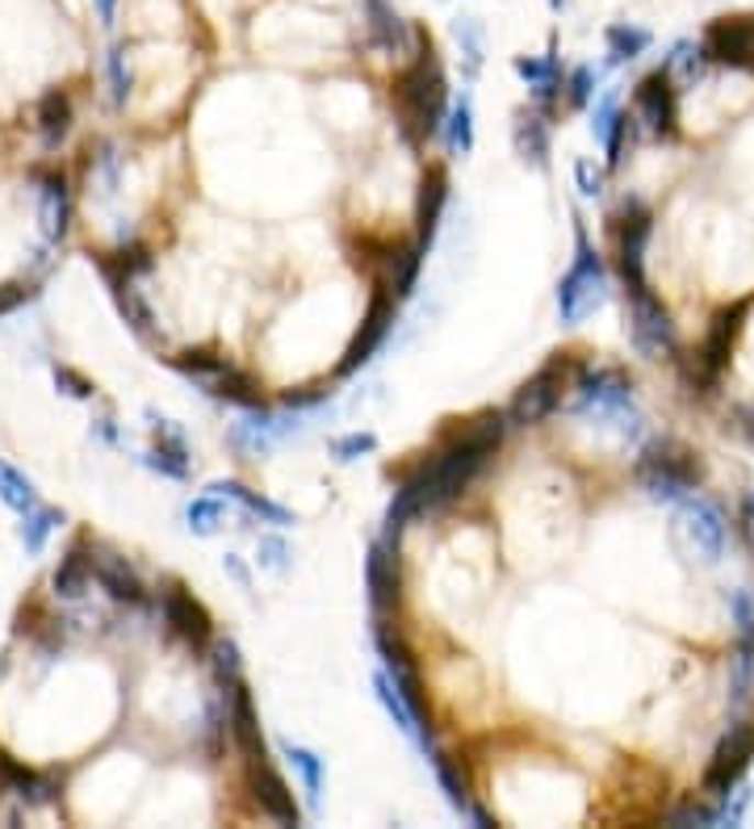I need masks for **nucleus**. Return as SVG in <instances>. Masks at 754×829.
<instances>
[{"label": "nucleus", "mask_w": 754, "mask_h": 829, "mask_svg": "<svg viewBox=\"0 0 754 829\" xmlns=\"http://www.w3.org/2000/svg\"><path fill=\"white\" fill-rule=\"evenodd\" d=\"M415 59L395 76V89H390V101H395V113L402 122V135L411 143H428L432 135L444 131V117H448V80H444L441 55L432 38L415 30Z\"/></svg>", "instance_id": "f257e3e1"}, {"label": "nucleus", "mask_w": 754, "mask_h": 829, "mask_svg": "<svg viewBox=\"0 0 754 829\" xmlns=\"http://www.w3.org/2000/svg\"><path fill=\"white\" fill-rule=\"evenodd\" d=\"M633 478L654 503H684L705 486V461L679 440H650L633 461Z\"/></svg>", "instance_id": "f03ea898"}, {"label": "nucleus", "mask_w": 754, "mask_h": 829, "mask_svg": "<svg viewBox=\"0 0 754 829\" xmlns=\"http://www.w3.org/2000/svg\"><path fill=\"white\" fill-rule=\"evenodd\" d=\"M751 311H754V293H746V298H738V302H730V306H721V311L712 314L700 348H696L691 360L684 365V381L691 385V394H696V390H700V394H712L717 381L725 378V369H730V360H733V344L742 336V323L751 318Z\"/></svg>", "instance_id": "7ed1b4c3"}, {"label": "nucleus", "mask_w": 754, "mask_h": 829, "mask_svg": "<svg viewBox=\"0 0 754 829\" xmlns=\"http://www.w3.org/2000/svg\"><path fill=\"white\" fill-rule=\"evenodd\" d=\"M603 285H608L603 260L596 256V247H591V239H587V231L575 226V265H570L566 277L557 281V318H562V323L587 318V314L603 302Z\"/></svg>", "instance_id": "20e7f679"}, {"label": "nucleus", "mask_w": 754, "mask_h": 829, "mask_svg": "<svg viewBox=\"0 0 754 829\" xmlns=\"http://www.w3.org/2000/svg\"><path fill=\"white\" fill-rule=\"evenodd\" d=\"M570 357L566 352H557L550 365H541L533 378L524 381L515 394H511L508 403V424L511 427H536L545 424L550 415H554L557 406H562V390H566V378H570Z\"/></svg>", "instance_id": "39448f33"}, {"label": "nucleus", "mask_w": 754, "mask_h": 829, "mask_svg": "<svg viewBox=\"0 0 754 829\" xmlns=\"http://www.w3.org/2000/svg\"><path fill=\"white\" fill-rule=\"evenodd\" d=\"M629 293V336L637 344V352L650 360H663L670 352H679V339H675V323H670V311L663 306V298L645 285H633Z\"/></svg>", "instance_id": "423d86ee"}, {"label": "nucleus", "mask_w": 754, "mask_h": 829, "mask_svg": "<svg viewBox=\"0 0 754 829\" xmlns=\"http://www.w3.org/2000/svg\"><path fill=\"white\" fill-rule=\"evenodd\" d=\"M612 235H617V269L624 290L645 285V244L654 235V210L642 198H624L621 210L612 214Z\"/></svg>", "instance_id": "0eeeda50"}, {"label": "nucleus", "mask_w": 754, "mask_h": 829, "mask_svg": "<svg viewBox=\"0 0 754 829\" xmlns=\"http://www.w3.org/2000/svg\"><path fill=\"white\" fill-rule=\"evenodd\" d=\"M395 323H399V293L395 290H374V298H369V311H365V323H361V332L353 336V344L344 348V360H340V378H353V373H361L369 360L381 352V344L390 339V332H395Z\"/></svg>", "instance_id": "6e6552de"}, {"label": "nucleus", "mask_w": 754, "mask_h": 829, "mask_svg": "<svg viewBox=\"0 0 754 829\" xmlns=\"http://www.w3.org/2000/svg\"><path fill=\"white\" fill-rule=\"evenodd\" d=\"M633 122L645 135L675 138V131H679V89H675L666 68H654L633 85Z\"/></svg>", "instance_id": "1a4fd4ad"}, {"label": "nucleus", "mask_w": 754, "mask_h": 829, "mask_svg": "<svg viewBox=\"0 0 754 829\" xmlns=\"http://www.w3.org/2000/svg\"><path fill=\"white\" fill-rule=\"evenodd\" d=\"M575 403L599 415H633V378L612 365H583L575 369Z\"/></svg>", "instance_id": "9d476101"}, {"label": "nucleus", "mask_w": 754, "mask_h": 829, "mask_svg": "<svg viewBox=\"0 0 754 829\" xmlns=\"http://www.w3.org/2000/svg\"><path fill=\"white\" fill-rule=\"evenodd\" d=\"M679 516H684V537H688L691 553L705 561V565H717L730 549V519L725 512L712 503V498H700V494H688L679 503Z\"/></svg>", "instance_id": "9b49d317"}, {"label": "nucleus", "mask_w": 754, "mask_h": 829, "mask_svg": "<svg viewBox=\"0 0 754 829\" xmlns=\"http://www.w3.org/2000/svg\"><path fill=\"white\" fill-rule=\"evenodd\" d=\"M751 759H754V717L733 720L730 729L721 733V741H717L709 766H705V792H709V796L730 792V787L746 775Z\"/></svg>", "instance_id": "f8f14e48"}, {"label": "nucleus", "mask_w": 754, "mask_h": 829, "mask_svg": "<svg viewBox=\"0 0 754 829\" xmlns=\"http://www.w3.org/2000/svg\"><path fill=\"white\" fill-rule=\"evenodd\" d=\"M700 46H705L709 64L754 71V13H742V18H717V22H709Z\"/></svg>", "instance_id": "ddd939ff"}, {"label": "nucleus", "mask_w": 754, "mask_h": 829, "mask_svg": "<svg viewBox=\"0 0 754 829\" xmlns=\"http://www.w3.org/2000/svg\"><path fill=\"white\" fill-rule=\"evenodd\" d=\"M159 616H164V625H168V632L173 637H180L189 650H206L210 641H214V625H210V612L185 591V586H168V591H159Z\"/></svg>", "instance_id": "4468645a"}, {"label": "nucleus", "mask_w": 754, "mask_h": 829, "mask_svg": "<svg viewBox=\"0 0 754 829\" xmlns=\"http://www.w3.org/2000/svg\"><path fill=\"white\" fill-rule=\"evenodd\" d=\"M374 646H377V653H381V666H386V674H390V683L399 687V695L407 699V708H411V713H415V720L423 725L428 708H423L420 671H415V662H411V650L402 646L399 632H390L386 625L374 628ZM423 733L432 738V729H428V725H423Z\"/></svg>", "instance_id": "2eb2a0df"}, {"label": "nucleus", "mask_w": 754, "mask_h": 829, "mask_svg": "<svg viewBox=\"0 0 754 829\" xmlns=\"http://www.w3.org/2000/svg\"><path fill=\"white\" fill-rule=\"evenodd\" d=\"M356 4H361V22H365L374 51H381V55H407L411 51L415 30L395 13L390 0H356Z\"/></svg>", "instance_id": "dca6fc26"}, {"label": "nucleus", "mask_w": 754, "mask_h": 829, "mask_svg": "<svg viewBox=\"0 0 754 829\" xmlns=\"http://www.w3.org/2000/svg\"><path fill=\"white\" fill-rule=\"evenodd\" d=\"M247 787H252V800L260 805V813H268L273 821H281V826H298V821H302V813H298V805H293L289 784L268 766L265 759L247 762Z\"/></svg>", "instance_id": "f3484780"}, {"label": "nucleus", "mask_w": 754, "mask_h": 829, "mask_svg": "<svg viewBox=\"0 0 754 829\" xmlns=\"http://www.w3.org/2000/svg\"><path fill=\"white\" fill-rule=\"evenodd\" d=\"M226 725H231V741L240 746V754H244L247 762L265 759L260 720H256V704H252V692H247L244 679L226 687Z\"/></svg>", "instance_id": "a211bd4d"}, {"label": "nucleus", "mask_w": 754, "mask_h": 829, "mask_svg": "<svg viewBox=\"0 0 754 829\" xmlns=\"http://www.w3.org/2000/svg\"><path fill=\"white\" fill-rule=\"evenodd\" d=\"M38 184V219H43V239L51 247L64 244L67 223H71V189L64 172H34Z\"/></svg>", "instance_id": "6ab92c4d"}, {"label": "nucleus", "mask_w": 754, "mask_h": 829, "mask_svg": "<svg viewBox=\"0 0 754 829\" xmlns=\"http://www.w3.org/2000/svg\"><path fill=\"white\" fill-rule=\"evenodd\" d=\"M444 205H448V172L444 168H428V177L420 184V198H415V247H420L423 256L436 244Z\"/></svg>", "instance_id": "aec40b11"}, {"label": "nucleus", "mask_w": 754, "mask_h": 829, "mask_svg": "<svg viewBox=\"0 0 754 829\" xmlns=\"http://www.w3.org/2000/svg\"><path fill=\"white\" fill-rule=\"evenodd\" d=\"M365 586H369V604L374 612H390L402 600V579H399V549H386L377 540L365 558Z\"/></svg>", "instance_id": "412c9836"}, {"label": "nucleus", "mask_w": 754, "mask_h": 829, "mask_svg": "<svg viewBox=\"0 0 754 829\" xmlns=\"http://www.w3.org/2000/svg\"><path fill=\"white\" fill-rule=\"evenodd\" d=\"M0 796H18L25 805H55L59 800V784L43 775V771H30L18 759H9L0 750Z\"/></svg>", "instance_id": "4be33fe9"}, {"label": "nucleus", "mask_w": 754, "mask_h": 829, "mask_svg": "<svg viewBox=\"0 0 754 829\" xmlns=\"http://www.w3.org/2000/svg\"><path fill=\"white\" fill-rule=\"evenodd\" d=\"M591 135L603 143L608 168L624 164V138H633V113L617 110V97H599L596 113H591Z\"/></svg>", "instance_id": "5701e85b"}, {"label": "nucleus", "mask_w": 754, "mask_h": 829, "mask_svg": "<svg viewBox=\"0 0 754 829\" xmlns=\"http://www.w3.org/2000/svg\"><path fill=\"white\" fill-rule=\"evenodd\" d=\"M92 579H97L101 591H106L110 600H118V604H143V600H147V591H143L138 574H134V565L126 558H118V553H92Z\"/></svg>", "instance_id": "b1692460"}, {"label": "nucleus", "mask_w": 754, "mask_h": 829, "mask_svg": "<svg viewBox=\"0 0 754 829\" xmlns=\"http://www.w3.org/2000/svg\"><path fill=\"white\" fill-rule=\"evenodd\" d=\"M374 695H377V699H381V708L390 713V720L399 725V733H402V738H411V741H415V746H420L423 754H432V750H436V746H432V738L423 733V725H420V720H415V713L407 708V699H402V695H399V687L390 683V674H386V671H377V674H374Z\"/></svg>", "instance_id": "393cba45"}, {"label": "nucleus", "mask_w": 754, "mask_h": 829, "mask_svg": "<svg viewBox=\"0 0 754 829\" xmlns=\"http://www.w3.org/2000/svg\"><path fill=\"white\" fill-rule=\"evenodd\" d=\"M511 143H515V156L524 159V164L545 168V164H550V117H545V113H536V110L515 113Z\"/></svg>", "instance_id": "a878e982"}, {"label": "nucleus", "mask_w": 754, "mask_h": 829, "mask_svg": "<svg viewBox=\"0 0 754 829\" xmlns=\"http://www.w3.org/2000/svg\"><path fill=\"white\" fill-rule=\"evenodd\" d=\"M51 586H55L59 600H85V591L92 586V558H85V540H76L59 558L55 574H51Z\"/></svg>", "instance_id": "bb28decb"}, {"label": "nucleus", "mask_w": 754, "mask_h": 829, "mask_svg": "<svg viewBox=\"0 0 754 829\" xmlns=\"http://www.w3.org/2000/svg\"><path fill=\"white\" fill-rule=\"evenodd\" d=\"M206 394H214L219 403L244 406V411H260V406H265V390H260V381L252 378L247 369H240V365H231L219 381H210V385H206Z\"/></svg>", "instance_id": "cd10ccee"}, {"label": "nucleus", "mask_w": 754, "mask_h": 829, "mask_svg": "<svg viewBox=\"0 0 754 829\" xmlns=\"http://www.w3.org/2000/svg\"><path fill=\"white\" fill-rule=\"evenodd\" d=\"M428 762H432V771H436V784L444 787V796H448V805L457 808L462 817H469L474 826H490V817H487V813H483V808H478V805H474V800H469V787H466V780L457 775V766H453V759H444V754H436V750H432V754H428Z\"/></svg>", "instance_id": "c85d7f7f"}, {"label": "nucleus", "mask_w": 754, "mask_h": 829, "mask_svg": "<svg viewBox=\"0 0 754 829\" xmlns=\"http://www.w3.org/2000/svg\"><path fill=\"white\" fill-rule=\"evenodd\" d=\"M34 126H38V135H43L46 147H59L67 138V131H71V97H67L64 89L43 92V101H38V110H34Z\"/></svg>", "instance_id": "c756f323"}, {"label": "nucleus", "mask_w": 754, "mask_h": 829, "mask_svg": "<svg viewBox=\"0 0 754 829\" xmlns=\"http://www.w3.org/2000/svg\"><path fill=\"white\" fill-rule=\"evenodd\" d=\"M214 494H222V498H235L244 512H252L256 519H265V524H277V528H286V524H293V516H289L281 503H273V498H265V494L247 491L244 482H214L210 486Z\"/></svg>", "instance_id": "7c9ffc66"}, {"label": "nucleus", "mask_w": 754, "mask_h": 829, "mask_svg": "<svg viewBox=\"0 0 754 829\" xmlns=\"http://www.w3.org/2000/svg\"><path fill=\"white\" fill-rule=\"evenodd\" d=\"M173 369L185 373L189 381H198V385H210V381H219L231 369V360L214 352V348H185V352L173 357Z\"/></svg>", "instance_id": "2f4dec72"}, {"label": "nucleus", "mask_w": 754, "mask_h": 829, "mask_svg": "<svg viewBox=\"0 0 754 829\" xmlns=\"http://www.w3.org/2000/svg\"><path fill=\"white\" fill-rule=\"evenodd\" d=\"M603 43H608V55H612V64H633L637 55H645L650 51V30H642V25H608L603 30Z\"/></svg>", "instance_id": "473e14b6"}, {"label": "nucleus", "mask_w": 754, "mask_h": 829, "mask_svg": "<svg viewBox=\"0 0 754 829\" xmlns=\"http://www.w3.org/2000/svg\"><path fill=\"white\" fill-rule=\"evenodd\" d=\"M444 147L457 159L474 152V105H469V97H462L444 117Z\"/></svg>", "instance_id": "72a5a7b5"}, {"label": "nucleus", "mask_w": 754, "mask_h": 829, "mask_svg": "<svg viewBox=\"0 0 754 829\" xmlns=\"http://www.w3.org/2000/svg\"><path fill=\"white\" fill-rule=\"evenodd\" d=\"M453 38H457L462 59H466V80H478L483 59H487V34H483V22H478V18H457V22H453Z\"/></svg>", "instance_id": "f704fd0d"}, {"label": "nucleus", "mask_w": 754, "mask_h": 829, "mask_svg": "<svg viewBox=\"0 0 754 829\" xmlns=\"http://www.w3.org/2000/svg\"><path fill=\"white\" fill-rule=\"evenodd\" d=\"M663 68L670 71L675 85H696V80L705 76V68H709V55H705V46L700 43H675Z\"/></svg>", "instance_id": "c9c22d12"}, {"label": "nucleus", "mask_w": 754, "mask_h": 829, "mask_svg": "<svg viewBox=\"0 0 754 829\" xmlns=\"http://www.w3.org/2000/svg\"><path fill=\"white\" fill-rule=\"evenodd\" d=\"M0 498H4V507L22 512V516L38 507V491H34V482H30L22 470H13L9 461H0Z\"/></svg>", "instance_id": "e433bc0d"}, {"label": "nucleus", "mask_w": 754, "mask_h": 829, "mask_svg": "<svg viewBox=\"0 0 754 829\" xmlns=\"http://www.w3.org/2000/svg\"><path fill=\"white\" fill-rule=\"evenodd\" d=\"M420 269H423L420 247L415 244L395 247V256H390V265H386V272H390V290L399 293V298H407V293L415 290V281H420Z\"/></svg>", "instance_id": "4c0bfd02"}, {"label": "nucleus", "mask_w": 754, "mask_h": 829, "mask_svg": "<svg viewBox=\"0 0 754 829\" xmlns=\"http://www.w3.org/2000/svg\"><path fill=\"white\" fill-rule=\"evenodd\" d=\"M511 68H515L520 80H529V89H536V85H566V76H562V59H557L554 51H550V55H541V59H533V55H515V59H511Z\"/></svg>", "instance_id": "58836bf2"}, {"label": "nucleus", "mask_w": 754, "mask_h": 829, "mask_svg": "<svg viewBox=\"0 0 754 829\" xmlns=\"http://www.w3.org/2000/svg\"><path fill=\"white\" fill-rule=\"evenodd\" d=\"M113 298H118V311L126 314V323L134 327V336H143V339H152L156 336V318H152V306L143 302V293L134 290V281H126V285H118L113 290Z\"/></svg>", "instance_id": "ea45409f"}, {"label": "nucleus", "mask_w": 754, "mask_h": 829, "mask_svg": "<svg viewBox=\"0 0 754 829\" xmlns=\"http://www.w3.org/2000/svg\"><path fill=\"white\" fill-rule=\"evenodd\" d=\"M730 695H733V704H746L754 695V641H738V646H733Z\"/></svg>", "instance_id": "a19ab883"}, {"label": "nucleus", "mask_w": 754, "mask_h": 829, "mask_svg": "<svg viewBox=\"0 0 754 829\" xmlns=\"http://www.w3.org/2000/svg\"><path fill=\"white\" fill-rule=\"evenodd\" d=\"M281 754H286V759L293 762V771L302 775V784H307V796H311V805H319V796H323V762H319V754H314V750H307V746H293V741H286V746H281Z\"/></svg>", "instance_id": "79ce46f5"}, {"label": "nucleus", "mask_w": 754, "mask_h": 829, "mask_svg": "<svg viewBox=\"0 0 754 829\" xmlns=\"http://www.w3.org/2000/svg\"><path fill=\"white\" fill-rule=\"evenodd\" d=\"M59 524H64V512H59V507H34V512H25V524H22L25 553H43L46 537H51Z\"/></svg>", "instance_id": "37998d69"}, {"label": "nucleus", "mask_w": 754, "mask_h": 829, "mask_svg": "<svg viewBox=\"0 0 754 829\" xmlns=\"http://www.w3.org/2000/svg\"><path fill=\"white\" fill-rule=\"evenodd\" d=\"M725 607H730V625L738 641H754V591L751 586H733L725 595Z\"/></svg>", "instance_id": "c03bdc74"}, {"label": "nucleus", "mask_w": 754, "mask_h": 829, "mask_svg": "<svg viewBox=\"0 0 754 829\" xmlns=\"http://www.w3.org/2000/svg\"><path fill=\"white\" fill-rule=\"evenodd\" d=\"M185 519H189V528H193L198 537H210L222 524V494H201V498H193V503L185 507Z\"/></svg>", "instance_id": "a18cd8bd"}, {"label": "nucleus", "mask_w": 754, "mask_h": 829, "mask_svg": "<svg viewBox=\"0 0 754 829\" xmlns=\"http://www.w3.org/2000/svg\"><path fill=\"white\" fill-rule=\"evenodd\" d=\"M210 666H214V679H219L222 687H231V683L244 679V662H240L235 641H214L210 646Z\"/></svg>", "instance_id": "49530a36"}, {"label": "nucleus", "mask_w": 754, "mask_h": 829, "mask_svg": "<svg viewBox=\"0 0 754 829\" xmlns=\"http://www.w3.org/2000/svg\"><path fill=\"white\" fill-rule=\"evenodd\" d=\"M328 449H332V457L340 461V466H348V461L369 457V452L377 449V436L374 432H348V436H335Z\"/></svg>", "instance_id": "de8ad7c7"}, {"label": "nucleus", "mask_w": 754, "mask_h": 829, "mask_svg": "<svg viewBox=\"0 0 754 829\" xmlns=\"http://www.w3.org/2000/svg\"><path fill=\"white\" fill-rule=\"evenodd\" d=\"M256 561H260V570L286 574V570H289V545H286V537H277V533H265V537L256 540Z\"/></svg>", "instance_id": "09e8293b"}, {"label": "nucleus", "mask_w": 754, "mask_h": 829, "mask_svg": "<svg viewBox=\"0 0 754 829\" xmlns=\"http://www.w3.org/2000/svg\"><path fill=\"white\" fill-rule=\"evenodd\" d=\"M106 71H110V85H113V105H126L131 97V64H126V46H113L110 59H106Z\"/></svg>", "instance_id": "8fccbe9b"}, {"label": "nucleus", "mask_w": 754, "mask_h": 829, "mask_svg": "<svg viewBox=\"0 0 754 829\" xmlns=\"http://www.w3.org/2000/svg\"><path fill=\"white\" fill-rule=\"evenodd\" d=\"M596 85H599L596 68H575V71H570V76H566V97H570V105L583 110V105L596 97Z\"/></svg>", "instance_id": "3c124183"}, {"label": "nucleus", "mask_w": 754, "mask_h": 829, "mask_svg": "<svg viewBox=\"0 0 754 829\" xmlns=\"http://www.w3.org/2000/svg\"><path fill=\"white\" fill-rule=\"evenodd\" d=\"M286 411H319V406H332V390H319V385H307V390H289L281 399Z\"/></svg>", "instance_id": "603ef678"}, {"label": "nucleus", "mask_w": 754, "mask_h": 829, "mask_svg": "<svg viewBox=\"0 0 754 829\" xmlns=\"http://www.w3.org/2000/svg\"><path fill=\"white\" fill-rule=\"evenodd\" d=\"M51 373H55V385L64 390L67 399H92V394H97V385H92L89 378H80L76 369H67V365H55Z\"/></svg>", "instance_id": "864d4df0"}, {"label": "nucleus", "mask_w": 754, "mask_h": 829, "mask_svg": "<svg viewBox=\"0 0 754 829\" xmlns=\"http://www.w3.org/2000/svg\"><path fill=\"white\" fill-rule=\"evenodd\" d=\"M143 466H147V470H156V473H164V478H173V482H185V478H189V461H180V457H173V452H164V449L147 452V457H143Z\"/></svg>", "instance_id": "5fc2aeb1"}, {"label": "nucleus", "mask_w": 754, "mask_h": 829, "mask_svg": "<svg viewBox=\"0 0 754 829\" xmlns=\"http://www.w3.org/2000/svg\"><path fill=\"white\" fill-rule=\"evenodd\" d=\"M575 180L583 198H599V193H603V172H599L591 159H575Z\"/></svg>", "instance_id": "6e6d98bb"}, {"label": "nucleus", "mask_w": 754, "mask_h": 829, "mask_svg": "<svg viewBox=\"0 0 754 829\" xmlns=\"http://www.w3.org/2000/svg\"><path fill=\"white\" fill-rule=\"evenodd\" d=\"M30 298H34L30 285H18V281H13V285H0V314H13L22 302H30Z\"/></svg>", "instance_id": "4d7b16f0"}, {"label": "nucleus", "mask_w": 754, "mask_h": 829, "mask_svg": "<svg viewBox=\"0 0 754 829\" xmlns=\"http://www.w3.org/2000/svg\"><path fill=\"white\" fill-rule=\"evenodd\" d=\"M222 570H226V574H231L235 583L244 586V591H252V574H247V565L235 558V553H226V558H222Z\"/></svg>", "instance_id": "13d9d810"}, {"label": "nucleus", "mask_w": 754, "mask_h": 829, "mask_svg": "<svg viewBox=\"0 0 754 829\" xmlns=\"http://www.w3.org/2000/svg\"><path fill=\"white\" fill-rule=\"evenodd\" d=\"M733 424H738V432H742V436L754 445V403L738 406V411H733Z\"/></svg>", "instance_id": "bf43d9fd"}, {"label": "nucleus", "mask_w": 754, "mask_h": 829, "mask_svg": "<svg viewBox=\"0 0 754 829\" xmlns=\"http://www.w3.org/2000/svg\"><path fill=\"white\" fill-rule=\"evenodd\" d=\"M97 4V18L106 25H113V13H118V0H92Z\"/></svg>", "instance_id": "052dcab7"}, {"label": "nucleus", "mask_w": 754, "mask_h": 829, "mask_svg": "<svg viewBox=\"0 0 754 829\" xmlns=\"http://www.w3.org/2000/svg\"><path fill=\"white\" fill-rule=\"evenodd\" d=\"M742 524H746V533H751V540H754V494L742 503Z\"/></svg>", "instance_id": "680f3d73"}, {"label": "nucleus", "mask_w": 754, "mask_h": 829, "mask_svg": "<svg viewBox=\"0 0 754 829\" xmlns=\"http://www.w3.org/2000/svg\"><path fill=\"white\" fill-rule=\"evenodd\" d=\"M566 4H570V0H550V9H554V13H562Z\"/></svg>", "instance_id": "e2e57ef3"}]
</instances>
